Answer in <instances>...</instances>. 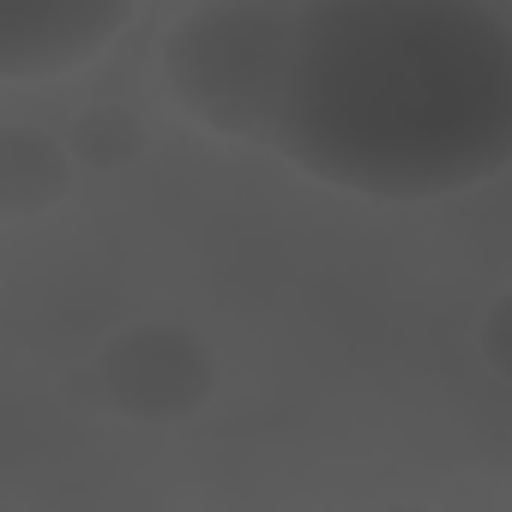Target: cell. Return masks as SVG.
I'll list each match as a JSON object with an SVG mask.
<instances>
[{"label": "cell", "mask_w": 512, "mask_h": 512, "mask_svg": "<svg viewBox=\"0 0 512 512\" xmlns=\"http://www.w3.org/2000/svg\"><path fill=\"white\" fill-rule=\"evenodd\" d=\"M67 145L85 169L97 175H115V169H133L145 157V121L127 109V103H91L73 115L67 127Z\"/></svg>", "instance_id": "6"}, {"label": "cell", "mask_w": 512, "mask_h": 512, "mask_svg": "<svg viewBox=\"0 0 512 512\" xmlns=\"http://www.w3.org/2000/svg\"><path fill=\"white\" fill-rule=\"evenodd\" d=\"M139 0H0V79H67L97 61Z\"/></svg>", "instance_id": "4"}, {"label": "cell", "mask_w": 512, "mask_h": 512, "mask_svg": "<svg viewBox=\"0 0 512 512\" xmlns=\"http://www.w3.org/2000/svg\"><path fill=\"white\" fill-rule=\"evenodd\" d=\"M476 344H482V362L512 386V290H500L488 308H482V326H476Z\"/></svg>", "instance_id": "7"}, {"label": "cell", "mask_w": 512, "mask_h": 512, "mask_svg": "<svg viewBox=\"0 0 512 512\" xmlns=\"http://www.w3.org/2000/svg\"><path fill=\"white\" fill-rule=\"evenodd\" d=\"M278 157L380 205L494 181L512 163V7L302 0Z\"/></svg>", "instance_id": "1"}, {"label": "cell", "mask_w": 512, "mask_h": 512, "mask_svg": "<svg viewBox=\"0 0 512 512\" xmlns=\"http://www.w3.org/2000/svg\"><path fill=\"white\" fill-rule=\"evenodd\" d=\"M73 145L43 127H0V223H31L73 193Z\"/></svg>", "instance_id": "5"}, {"label": "cell", "mask_w": 512, "mask_h": 512, "mask_svg": "<svg viewBox=\"0 0 512 512\" xmlns=\"http://www.w3.org/2000/svg\"><path fill=\"white\" fill-rule=\"evenodd\" d=\"M302 0H193L163 37V85L181 115L235 145L278 151Z\"/></svg>", "instance_id": "2"}, {"label": "cell", "mask_w": 512, "mask_h": 512, "mask_svg": "<svg viewBox=\"0 0 512 512\" xmlns=\"http://www.w3.org/2000/svg\"><path fill=\"white\" fill-rule=\"evenodd\" d=\"M97 392L127 422H187L217 398V350L181 320H133L97 350Z\"/></svg>", "instance_id": "3"}, {"label": "cell", "mask_w": 512, "mask_h": 512, "mask_svg": "<svg viewBox=\"0 0 512 512\" xmlns=\"http://www.w3.org/2000/svg\"><path fill=\"white\" fill-rule=\"evenodd\" d=\"M506 7H512V0H506Z\"/></svg>", "instance_id": "8"}]
</instances>
